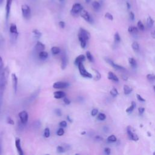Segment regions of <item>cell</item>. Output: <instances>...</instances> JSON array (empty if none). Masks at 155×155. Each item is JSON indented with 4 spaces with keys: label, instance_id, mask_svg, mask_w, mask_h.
<instances>
[{
    "label": "cell",
    "instance_id": "cell-1",
    "mask_svg": "<svg viewBox=\"0 0 155 155\" xmlns=\"http://www.w3.org/2000/svg\"><path fill=\"white\" fill-rule=\"evenodd\" d=\"M78 68H79V73H80L81 75L84 78H92L93 76L91 73H90L89 72H88L86 69L85 68L84 65H83L82 62H81L78 64Z\"/></svg>",
    "mask_w": 155,
    "mask_h": 155
},
{
    "label": "cell",
    "instance_id": "cell-2",
    "mask_svg": "<svg viewBox=\"0 0 155 155\" xmlns=\"http://www.w3.org/2000/svg\"><path fill=\"white\" fill-rule=\"evenodd\" d=\"M83 10V7L79 3L74 4L71 9V13L74 16H77L80 12Z\"/></svg>",
    "mask_w": 155,
    "mask_h": 155
},
{
    "label": "cell",
    "instance_id": "cell-3",
    "mask_svg": "<svg viewBox=\"0 0 155 155\" xmlns=\"http://www.w3.org/2000/svg\"><path fill=\"white\" fill-rule=\"evenodd\" d=\"M21 11L23 17L26 19H29L31 17V10L27 4H23L21 6Z\"/></svg>",
    "mask_w": 155,
    "mask_h": 155
},
{
    "label": "cell",
    "instance_id": "cell-4",
    "mask_svg": "<svg viewBox=\"0 0 155 155\" xmlns=\"http://www.w3.org/2000/svg\"><path fill=\"white\" fill-rule=\"evenodd\" d=\"M78 38H81L86 40V41H88L90 38V34L86 29L80 28L79 33H78Z\"/></svg>",
    "mask_w": 155,
    "mask_h": 155
},
{
    "label": "cell",
    "instance_id": "cell-5",
    "mask_svg": "<svg viewBox=\"0 0 155 155\" xmlns=\"http://www.w3.org/2000/svg\"><path fill=\"white\" fill-rule=\"evenodd\" d=\"M80 15L86 21L88 22L89 23L92 24L93 23V19L92 18V16H90V14L89 13V12H87V10H82L81 12H80Z\"/></svg>",
    "mask_w": 155,
    "mask_h": 155
},
{
    "label": "cell",
    "instance_id": "cell-6",
    "mask_svg": "<svg viewBox=\"0 0 155 155\" xmlns=\"http://www.w3.org/2000/svg\"><path fill=\"white\" fill-rule=\"evenodd\" d=\"M127 134L129 136V138H130L132 140H133L134 141H137L139 139V138H138V135H136V134L134 133V130L132 127L128 126L127 128Z\"/></svg>",
    "mask_w": 155,
    "mask_h": 155
},
{
    "label": "cell",
    "instance_id": "cell-7",
    "mask_svg": "<svg viewBox=\"0 0 155 155\" xmlns=\"http://www.w3.org/2000/svg\"><path fill=\"white\" fill-rule=\"evenodd\" d=\"M19 117L20 119L21 122L22 124L25 125V124H27L28 121V119H29V114L26 111H22L21 112L19 113Z\"/></svg>",
    "mask_w": 155,
    "mask_h": 155
},
{
    "label": "cell",
    "instance_id": "cell-8",
    "mask_svg": "<svg viewBox=\"0 0 155 155\" xmlns=\"http://www.w3.org/2000/svg\"><path fill=\"white\" fill-rule=\"evenodd\" d=\"M69 86V84L66 82H56L53 85V87L54 89H64V88H67Z\"/></svg>",
    "mask_w": 155,
    "mask_h": 155
},
{
    "label": "cell",
    "instance_id": "cell-9",
    "mask_svg": "<svg viewBox=\"0 0 155 155\" xmlns=\"http://www.w3.org/2000/svg\"><path fill=\"white\" fill-rule=\"evenodd\" d=\"M12 3V0H7L6 1V5H5V18H6L7 21L8 20V19L9 18Z\"/></svg>",
    "mask_w": 155,
    "mask_h": 155
},
{
    "label": "cell",
    "instance_id": "cell-10",
    "mask_svg": "<svg viewBox=\"0 0 155 155\" xmlns=\"http://www.w3.org/2000/svg\"><path fill=\"white\" fill-rule=\"evenodd\" d=\"M68 64L67 56L65 52H63L61 55V68L62 69H65Z\"/></svg>",
    "mask_w": 155,
    "mask_h": 155
},
{
    "label": "cell",
    "instance_id": "cell-11",
    "mask_svg": "<svg viewBox=\"0 0 155 155\" xmlns=\"http://www.w3.org/2000/svg\"><path fill=\"white\" fill-rule=\"evenodd\" d=\"M15 147H16L18 154L19 155H24L23 151L22 150L21 147V140L18 138H16L15 139Z\"/></svg>",
    "mask_w": 155,
    "mask_h": 155
},
{
    "label": "cell",
    "instance_id": "cell-12",
    "mask_svg": "<svg viewBox=\"0 0 155 155\" xmlns=\"http://www.w3.org/2000/svg\"><path fill=\"white\" fill-rule=\"evenodd\" d=\"M105 60H106V61H107V62H108V63L110 65H111V66H112L113 67H114V68H115V69L119 70H125V68L123 67L122 66H121V65H118V64H116V63H114V62L111 59H108V58H107V59H106Z\"/></svg>",
    "mask_w": 155,
    "mask_h": 155
},
{
    "label": "cell",
    "instance_id": "cell-13",
    "mask_svg": "<svg viewBox=\"0 0 155 155\" xmlns=\"http://www.w3.org/2000/svg\"><path fill=\"white\" fill-rule=\"evenodd\" d=\"M12 84H13L14 92L15 93L17 92V87H18V78L16 76L15 73H13L12 75Z\"/></svg>",
    "mask_w": 155,
    "mask_h": 155
},
{
    "label": "cell",
    "instance_id": "cell-14",
    "mask_svg": "<svg viewBox=\"0 0 155 155\" xmlns=\"http://www.w3.org/2000/svg\"><path fill=\"white\" fill-rule=\"evenodd\" d=\"M10 32L11 34H13V35H15L16 38L17 37L18 34V30H17V27H16V24H12L10 26Z\"/></svg>",
    "mask_w": 155,
    "mask_h": 155
},
{
    "label": "cell",
    "instance_id": "cell-15",
    "mask_svg": "<svg viewBox=\"0 0 155 155\" xmlns=\"http://www.w3.org/2000/svg\"><path fill=\"white\" fill-rule=\"evenodd\" d=\"M35 49L38 52H41L42 51H44L45 49V45L40 41H38L37 43V44L35 46Z\"/></svg>",
    "mask_w": 155,
    "mask_h": 155
},
{
    "label": "cell",
    "instance_id": "cell-16",
    "mask_svg": "<svg viewBox=\"0 0 155 155\" xmlns=\"http://www.w3.org/2000/svg\"><path fill=\"white\" fill-rule=\"evenodd\" d=\"M66 96V94L62 91H58L53 93V96L56 99H61L64 98Z\"/></svg>",
    "mask_w": 155,
    "mask_h": 155
},
{
    "label": "cell",
    "instance_id": "cell-17",
    "mask_svg": "<svg viewBox=\"0 0 155 155\" xmlns=\"http://www.w3.org/2000/svg\"><path fill=\"white\" fill-rule=\"evenodd\" d=\"M85 59H86V57L84 55H79L78 56H77L76 58V59L75 60V64L76 65H78V64L81 62H82L83 61H85Z\"/></svg>",
    "mask_w": 155,
    "mask_h": 155
},
{
    "label": "cell",
    "instance_id": "cell-18",
    "mask_svg": "<svg viewBox=\"0 0 155 155\" xmlns=\"http://www.w3.org/2000/svg\"><path fill=\"white\" fill-rule=\"evenodd\" d=\"M69 149V146H59L57 147V152L58 153H62L65 152V151L68 150Z\"/></svg>",
    "mask_w": 155,
    "mask_h": 155
},
{
    "label": "cell",
    "instance_id": "cell-19",
    "mask_svg": "<svg viewBox=\"0 0 155 155\" xmlns=\"http://www.w3.org/2000/svg\"><path fill=\"white\" fill-rule=\"evenodd\" d=\"M108 79H110V80H111V81H113L114 82L119 81V79H118V78L116 76V75H114V74L111 72H108Z\"/></svg>",
    "mask_w": 155,
    "mask_h": 155
},
{
    "label": "cell",
    "instance_id": "cell-20",
    "mask_svg": "<svg viewBox=\"0 0 155 155\" xmlns=\"http://www.w3.org/2000/svg\"><path fill=\"white\" fill-rule=\"evenodd\" d=\"M92 7H93V9H94L95 10L98 11L99 10L101 9V4L100 3V2L95 1H93V2H92Z\"/></svg>",
    "mask_w": 155,
    "mask_h": 155
},
{
    "label": "cell",
    "instance_id": "cell-21",
    "mask_svg": "<svg viewBox=\"0 0 155 155\" xmlns=\"http://www.w3.org/2000/svg\"><path fill=\"white\" fill-rule=\"evenodd\" d=\"M128 31L132 34H136L138 33V27H135V26H130L128 29Z\"/></svg>",
    "mask_w": 155,
    "mask_h": 155
},
{
    "label": "cell",
    "instance_id": "cell-22",
    "mask_svg": "<svg viewBox=\"0 0 155 155\" xmlns=\"http://www.w3.org/2000/svg\"><path fill=\"white\" fill-rule=\"evenodd\" d=\"M48 53L46 52L42 51L39 53V57L41 59H46V58H48Z\"/></svg>",
    "mask_w": 155,
    "mask_h": 155
},
{
    "label": "cell",
    "instance_id": "cell-23",
    "mask_svg": "<svg viewBox=\"0 0 155 155\" xmlns=\"http://www.w3.org/2000/svg\"><path fill=\"white\" fill-rule=\"evenodd\" d=\"M124 92L125 95H129L132 92V89L130 87L127 85H124Z\"/></svg>",
    "mask_w": 155,
    "mask_h": 155
},
{
    "label": "cell",
    "instance_id": "cell-24",
    "mask_svg": "<svg viewBox=\"0 0 155 155\" xmlns=\"http://www.w3.org/2000/svg\"><path fill=\"white\" fill-rule=\"evenodd\" d=\"M147 26H149V27H152L154 25L155 23V21L153 20V18L150 16H149L147 18Z\"/></svg>",
    "mask_w": 155,
    "mask_h": 155
},
{
    "label": "cell",
    "instance_id": "cell-25",
    "mask_svg": "<svg viewBox=\"0 0 155 155\" xmlns=\"http://www.w3.org/2000/svg\"><path fill=\"white\" fill-rule=\"evenodd\" d=\"M128 62H129L130 65L133 68L136 67V66H137L136 61L133 58H130L129 59H128Z\"/></svg>",
    "mask_w": 155,
    "mask_h": 155
},
{
    "label": "cell",
    "instance_id": "cell-26",
    "mask_svg": "<svg viewBox=\"0 0 155 155\" xmlns=\"http://www.w3.org/2000/svg\"><path fill=\"white\" fill-rule=\"evenodd\" d=\"M136 103H135L134 101H133L132 103V104H131V105L126 110V112L128 113H132L133 111V110L134 108H135V107H136Z\"/></svg>",
    "mask_w": 155,
    "mask_h": 155
},
{
    "label": "cell",
    "instance_id": "cell-27",
    "mask_svg": "<svg viewBox=\"0 0 155 155\" xmlns=\"http://www.w3.org/2000/svg\"><path fill=\"white\" fill-rule=\"evenodd\" d=\"M52 53L53 55H57V54L61 52V49H60L59 47H53L52 48Z\"/></svg>",
    "mask_w": 155,
    "mask_h": 155
},
{
    "label": "cell",
    "instance_id": "cell-28",
    "mask_svg": "<svg viewBox=\"0 0 155 155\" xmlns=\"http://www.w3.org/2000/svg\"><path fill=\"white\" fill-rule=\"evenodd\" d=\"M78 39H79V41H80L81 47L82 49H84L86 47V45H87V41L86 40H84V39L81 38H78Z\"/></svg>",
    "mask_w": 155,
    "mask_h": 155
},
{
    "label": "cell",
    "instance_id": "cell-29",
    "mask_svg": "<svg viewBox=\"0 0 155 155\" xmlns=\"http://www.w3.org/2000/svg\"><path fill=\"white\" fill-rule=\"evenodd\" d=\"M33 32V35H34L35 37L36 38L38 39L41 37L42 33L40 31H39L38 30H37V29H35V30H33V32Z\"/></svg>",
    "mask_w": 155,
    "mask_h": 155
},
{
    "label": "cell",
    "instance_id": "cell-30",
    "mask_svg": "<svg viewBox=\"0 0 155 155\" xmlns=\"http://www.w3.org/2000/svg\"><path fill=\"white\" fill-rule=\"evenodd\" d=\"M132 48L135 52H138L139 50V45L137 42H134L132 44Z\"/></svg>",
    "mask_w": 155,
    "mask_h": 155
},
{
    "label": "cell",
    "instance_id": "cell-31",
    "mask_svg": "<svg viewBox=\"0 0 155 155\" xmlns=\"http://www.w3.org/2000/svg\"><path fill=\"white\" fill-rule=\"evenodd\" d=\"M86 56H87V58L89 59V61H90V62H93V61H94V59H93V56H92L91 53L89 51H87V52H86Z\"/></svg>",
    "mask_w": 155,
    "mask_h": 155
},
{
    "label": "cell",
    "instance_id": "cell-32",
    "mask_svg": "<svg viewBox=\"0 0 155 155\" xmlns=\"http://www.w3.org/2000/svg\"><path fill=\"white\" fill-rule=\"evenodd\" d=\"M107 141H108V142H116L117 141L116 137L113 135H110V136H108V138H107Z\"/></svg>",
    "mask_w": 155,
    "mask_h": 155
},
{
    "label": "cell",
    "instance_id": "cell-33",
    "mask_svg": "<svg viewBox=\"0 0 155 155\" xmlns=\"http://www.w3.org/2000/svg\"><path fill=\"white\" fill-rule=\"evenodd\" d=\"M114 42H115L116 43H118L121 41V37H120L119 34L118 32H116V33L114 34Z\"/></svg>",
    "mask_w": 155,
    "mask_h": 155
},
{
    "label": "cell",
    "instance_id": "cell-34",
    "mask_svg": "<svg viewBox=\"0 0 155 155\" xmlns=\"http://www.w3.org/2000/svg\"><path fill=\"white\" fill-rule=\"evenodd\" d=\"M147 78L149 81L151 82H153L155 81V75L153 74H149L147 75Z\"/></svg>",
    "mask_w": 155,
    "mask_h": 155
},
{
    "label": "cell",
    "instance_id": "cell-35",
    "mask_svg": "<svg viewBox=\"0 0 155 155\" xmlns=\"http://www.w3.org/2000/svg\"><path fill=\"white\" fill-rule=\"evenodd\" d=\"M110 94H111V96H116L118 95V90H117L116 88H113L111 90H110Z\"/></svg>",
    "mask_w": 155,
    "mask_h": 155
},
{
    "label": "cell",
    "instance_id": "cell-36",
    "mask_svg": "<svg viewBox=\"0 0 155 155\" xmlns=\"http://www.w3.org/2000/svg\"><path fill=\"white\" fill-rule=\"evenodd\" d=\"M98 119L100 120V121H104L106 119V115L104 113H101L98 114L97 117Z\"/></svg>",
    "mask_w": 155,
    "mask_h": 155
},
{
    "label": "cell",
    "instance_id": "cell-37",
    "mask_svg": "<svg viewBox=\"0 0 155 155\" xmlns=\"http://www.w3.org/2000/svg\"><path fill=\"white\" fill-rule=\"evenodd\" d=\"M93 70L95 71V73H96V76H95L94 79L95 81H99L101 79V75L100 73L98 70H96L95 69H93Z\"/></svg>",
    "mask_w": 155,
    "mask_h": 155
},
{
    "label": "cell",
    "instance_id": "cell-38",
    "mask_svg": "<svg viewBox=\"0 0 155 155\" xmlns=\"http://www.w3.org/2000/svg\"><path fill=\"white\" fill-rule=\"evenodd\" d=\"M138 28L140 30H142V31H144V30L145 29L143 23H142L141 21H139L138 22Z\"/></svg>",
    "mask_w": 155,
    "mask_h": 155
},
{
    "label": "cell",
    "instance_id": "cell-39",
    "mask_svg": "<svg viewBox=\"0 0 155 155\" xmlns=\"http://www.w3.org/2000/svg\"><path fill=\"white\" fill-rule=\"evenodd\" d=\"M50 129L49 128H46L44 130V136L45 138H49L50 136Z\"/></svg>",
    "mask_w": 155,
    "mask_h": 155
},
{
    "label": "cell",
    "instance_id": "cell-40",
    "mask_svg": "<svg viewBox=\"0 0 155 155\" xmlns=\"http://www.w3.org/2000/svg\"><path fill=\"white\" fill-rule=\"evenodd\" d=\"M105 17L106 18L109 19V20L110 21L113 20V15H111V13H108V12H107V13H106L105 14Z\"/></svg>",
    "mask_w": 155,
    "mask_h": 155
},
{
    "label": "cell",
    "instance_id": "cell-41",
    "mask_svg": "<svg viewBox=\"0 0 155 155\" xmlns=\"http://www.w3.org/2000/svg\"><path fill=\"white\" fill-rule=\"evenodd\" d=\"M64 134V130L63 128H60L59 129H58V130L57 131V135H58V136H62Z\"/></svg>",
    "mask_w": 155,
    "mask_h": 155
},
{
    "label": "cell",
    "instance_id": "cell-42",
    "mask_svg": "<svg viewBox=\"0 0 155 155\" xmlns=\"http://www.w3.org/2000/svg\"><path fill=\"white\" fill-rule=\"evenodd\" d=\"M7 122L8 124H10V125H14V124H15L13 120L10 117H8V118H7Z\"/></svg>",
    "mask_w": 155,
    "mask_h": 155
},
{
    "label": "cell",
    "instance_id": "cell-43",
    "mask_svg": "<svg viewBox=\"0 0 155 155\" xmlns=\"http://www.w3.org/2000/svg\"><path fill=\"white\" fill-rule=\"evenodd\" d=\"M59 125L61 127H66L67 125V124L66 121H62L59 123Z\"/></svg>",
    "mask_w": 155,
    "mask_h": 155
},
{
    "label": "cell",
    "instance_id": "cell-44",
    "mask_svg": "<svg viewBox=\"0 0 155 155\" xmlns=\"http://www.w3.org/2000/svg\"><path fill=\"white\" fill-rule=\"evenodd\" d=\"M98 113V109H96V108H94V109L92 110V111L91 112V114H92V116H96V114H97Z\"/></svg>",
    "mask_w": 155,
    "mask_h": 155
},
{
    "label": "cell",
    "instance_id": "cell-45",
    "mask_svg": "<svg viewBox=\"0 0 155 155\" xmlns=\"http://www.w3.org/2000/svg\"><path fill=\"white\" fill-rule=\"evenodd\" d=\"M55 113L58 116H61L62 115V112H61V110L59 109V108H57L55 110Z\"/></svg>",
    "mask_w": 155,
    "mask_h": 155
},
{
    "label": "cell",
    "instance_id": "cell-46",
    "mask_svg": "<svg viewBox=\"0 0 155 155\" xmlns=\"http://www.w3.org/2000/svg\"><path fill=\"white\" fill-rule=\"evenodd\" d=\"M136 96H137V98H138V101H141V102H145L146 101V100H145L144 98H142V97L140 95L137 94Z\"/></svg>",
    "mask_w": 155,
    "mask_h": 155
},
{
    "label": "cell",
    "instance_id": "cell-47",
    "mask_svg": "<svg viewBox=\"0 0 155 155\" xmlns=\"http://www.w3.org/2000/svg\"><path fill=\"white\" fill-rule=\"evenodd\" d=\"M129 16H130V19L131 20L133 21L134 19H135V14H134V13L133 12H130Z\"/></svg>",
    "mask_w": 155,
    "mask_h": 155
},
{
    "label": "cell",
    "instance_id": "cell-48",
    "mask_svg": "<svg viewBox=\"0 0 155 155\" xmlns=\"http://www.w3.org/2000/svg\"><path fill=\"white\" fill-rule=\"evenodd\" d=\"M64 103L66 104V105H69V104H70V101L68 100L67 98H66V97H64Z\"/></svg>",
    "mask_w": 155,
    "mask_h": 155
},
{
    "label": "cell",
    "instance_id": "cell-49",
    "mask_svg": "<svg viewBox=\"0 0 155 155\" xmlns=\"http://www.w3.org/2000/svg\"><path fill=\"white\" fill-rule=\"evenodd\" d=\"M59 27H61V28H62V29H64V28L65 27V23H64V21H61L59 22Z\"/></svg>",
    "mask_w": 155,
    "mask_h": 155
},
{
    "label": "cell",
    "instance_id": "cell-50",
    "mask_svg": "<svg viewBox=\"0 0 155 155\" xmlns=\"http://www.w3.org/2000/svg\"><path fill=\"white\" fill-rule=\"evenodd\" d=\"M104 152H105V153L107 155H110V153H111V150H110V149H109V148L107 147L104 149Z\"/></svg>",
    "mask_w": 155,
    "mask_h": 155
},
{
    "label": "cell",
    "instance_id": "cell-51",
    "mask_svg": "<svg viewBox=\"0 0 155 155\" xmlns=\"http://www.w3.org/2000/svg\"><path fill=\"white\" fill-rule=\"evenodd\" d=\"M2 67H3V62H2V59L1 57L0 56V71L2 70Z\"/></svg>",
    "mask_w": 155,
    "mask_h": 155
},
{
    "label": "cell",
    "instance_id": "cell-52",
    "mask_svg": "<svg viewBox=\"0 0 155 155\" xmlns=\"http://www.w3.org/2000/svg\"><path fill=\"white\" fill-rule=\"evenodd\" d=\"M138 111H139V114H142L144 113V111H145V108H142V107H140V108H139V109H138Z\"/></svg>",
    "mask_w": 155,
    "mask_h": 155
},
{
    "label": "cell",
    "instance_id": "cell-53",
    "mask_svg": "<svg viewBox=\"0 0 155 155\" xmlns=\"http://www.w3.org/2000/svg\"><path fill=\"white\" fill-rule=\"evenodd\" d=\"M151 35H152V37L153 38L155 39V30H153V31L152 32V33H151Z\"/></svg>",
    "mask_w": 155,
    "mask_h": 155
},
{
    "label": "cell",
    "instance_id": "cell-54",
    "mask_svg": "<svg viewBox=\"0 0 155 155\" xmlns=\"http://www.w3.org/2000/svg\"><path fill=\"white\" fill-rule=\"evenodd\" d=\"M126 6H127V7L128 10H129L131 8V5L130 4V3L128 2H126Z\"/></svg>",
    "mask_w": 155,
    "mask_h": 155
},
{
    "label": "cell",
    "instance_id": "cell-55",
    "mask_svg": "<svg viewBox=\"0 0 155 155\" xmlns=\"http://www.w3.org/2000/svg\"><path fill=\"white\" fill-rule=\"evenodd\" d=\"M1 153V138H0V154Z\"/></svg>",
    "mask_w": 155,
    "mask_h": 155
},
{
    "label": "cell",
    "instance_id": "cell-56",
    "mask_svg": "<svg viewBox=\"0 0 155 155\" xmlns=\"http://www.w3.org/2000/svg\"><path fill=\"white\" fill-rule=\"evenodd\" d=\"M3 2H4V0H0V6H1V5H2Z\"/></svg>",
    "mask_w": 155,
    "mask_h": 155
},
{
    "label": "cell",
    "instance_id": "cell-57",
    "mask_svg": "<svg viewBox=\"0 0 155 155\" xmlns=\"http://www.w3.org/2000/svg\"><path fill=\"white\" fill-rule=\"evenodd\" d=\"M67 119L68 120V121H69L70 122H72V120L71 119H70L69 116H67Z\"/></svg>",
    "mask_w": 155,
    "mask_h": 155
},
{
    "label": "cell",
    "instance_id": "cell-58",
    "mask_svg": "<svg viewBox=\"0 0 155 155\" xmlns=\"http://www.w3.org/2000/svg\"><path fill=\"white\" fill-rule=\"evenodd\" d=\"M85 1H86V2H87V3H89V2H90V1H91V0H85Z\"/></svg>",
    "mask_w": 155,
    "mask_h": 155
},
{
    "label": "cell",
    "instance_id": "cell-59",
    "mask_svg": "<svg viewBox=\"0 0 155 155\" xmlns=\"http://www.w3.org/2000/svg\"><path fill=\"white\" fill-rule=\"evenodd\" d=\"M81 134H82V135H84V134H86V132H82Z\"/></svg>",
    "mask_w": 155,
    "mask_h": 155
},
{
    "label": "cell",
    "instance_id": "cell-60",
    "mask_svg": "<svg viewBox=\"0 0 155 155\" xmlns=\"http://www.w3.org/2000/svg\"><path fill=\"white\" fill-rule=\"evenodd\" d=\"M148 135H149V136H151V135H150V133H149V132H148Z\"/></svg>",
    "mask_w": 155,
    "mask_h": 155
},
{
    "label": "cell",
    "instance_id": "cell-61",
    "mask_svg": "<svg viewBox=\"0 0 155 155\" xmlns=\"http://www.w3.org/2000/svg\"><path fill=\"white\" fill-rule=\"evenodd\" d=\"M153 89H154V91L155 92V86H154V87H153Z\"/></svg>",
    "mask_w": 155,
    "mask_h": 155
},
{
    "label": "cell",
    "instance_id": "cell-62",
    "mask_svg": "<svg viewBox=\"0 0 155 155\" xmlns=\"http://www.w3.org/2000/svg\"><path fill=\"white\" fill-rule=\"evenodd\" d=\"M64 0H59V1H61V2H62V1H64Z\"/></svg>",
    "mask_w": 155,
    "mask_h": 155
},
{
    "label": "cell",
    "instance_id": "cell-63",
    "mask_svg": "<svg viewBox=\"0 0 155 155\" xmlns=\"http://www.w3.org/2000/svg\"><path fill=\"white\" fill-rule=\"evenodd\" d=\"M153 155H155V152H154V153H153Z\"/></svg>",
    "mask_w": 155,
    "mask_h": 155
}]
</instances>
